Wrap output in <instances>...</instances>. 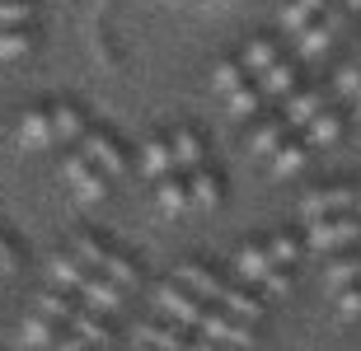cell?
Wrapping results in <instances>:
<instances>
[{"label": "cell", "instance_id": "6da1fadb", "mask_svg": "<svg viewBox=\"0 0 361 351\" xmlns=\"http://www.w3.org/2000/svg\"><path fill=\"white\" fill-rule=\"evenodd\" d=\"M61 178L71 183V192H75L80 202H104V197H108V174L85 155L80 146L61 155Z\"/></svg>", "mask_w": 361, "mask_h": 351}, {"label": "cell", "instance_id": "7a4b0ae2", "mask_svg": "<svg viewBox=\"0 0 361 351\" xmlns=\"http://www.w3.org/2000/svg\"><path fill=\"white\" fill-rule=\"evenodd\" d=\"M305 234H310V239H305L310 253H338V248H348V243L361 239V216H357V211H343V216L310 220Z\"/></svg>", "mask_w": 361, "mask_h": 351}, {"label": "cell", "instance_id": "3957f363", "mask_svg": "<svg viewBox=\"0 0 361 351\" xmlns=\"http://www.w3.org/2000/svg\"><path fill=\"white\" fill-rule=\"evenodd\" d=\"M155 309L169 319V324H183V328H197L202 324V314H207V300L202 295H192L183 281H160L155 286Z\"/></svg>", "mask_w": 361, "mask_h": 351}, {"label": "cell", "instance_id": "277c9868", "mask_svg": "<svg viewBox=\"0 0 361 351\" xmlns=\"http://www.w3.org/2000/svg\"><path fill=\"white\" fill-rule=\"evenodd\" d=\"M197 333H202V338H212L216 347H226V351H249V347H254V324H249V319H235L226 305L202 314Z\"/></svg>", "mask_w": 361, "mask_h": 351}, {"label": "cell", "instance_id": "5b68a950", "mask_svg": "<svg viewBox=\"0 0 361 351\" xmlns=\"http://www.w3.org/2000/svg\"><path fill=\"white\" fill-rule=\"evenodd\" d=\"M75 146H80L108 178H122V174H127V150H122V141H118L113 132H104V127H90V132H85Z\"/></svg>", "mask_w": 361, "mask_h": 351}, {"label": "cell", "instance_id": "8992f818", "mask_svg": "<svg viewBox=\"0 0 361 351\" xmlns=\"http://www.w3.org/2000/svg\"><path fill=\"white\" fill-rule=\"evenodd\" d=\"M343 211H357V188L348 183H334V188H314L300 197V216L310 220H324V216H343Z\"/></svg>", "mask_w": 361, "mask_h": 351}, {"label": "cell", "instance_id": "52a82bcc", "mask_svg": "<svg viewBox=\"0 0 361 351\" xmlns=\"http://www.w3.org/2000/svg\"><path fill=\"white\" fill-rule=\"evenodd\" d=\"M14 141L24 150H47L56 146V132H52V103H38V108H24L19 122H14Z\"/></svg>", "mask_w": 361, "mask_h": 351}, {"label": "cell", "instance_id": "ba28073f", "mask_svg": "<svg viewBox=\"0 0 361 351\" xmlns=\"http://www.w3.org/2000/svg\"><path fill=\"white\" fill-rule=\"evenodd\" d=\"M258 80V89L268 98H291L295 89H300V61L295 56H281V61H272L263 75H254Z\"/></svg>", "mask_w": 361, "mask_h": 351}, {"label": "cell", "instance_id": "9c48e42d", "mask_svg": "<svg viewBox=\"0 0 361 351\" xmlns=\"http://www.w3.org/2000/svg\"><path fill=\"white\" fill-rule=\"evenodd\" d=\"M286 136H291V122L281 117V113H277V117H258L254 132H249V155H258V160H272Z\"/></svg>", "mask_w": 361, "mask_h": 351}, {"label": "cell", "instance_id": "30bf717a", "mask_svg": "<svg viewBox=\"0 0 361 351\" xmlns=\"http://www.w3.org/2000/svg\"><path fill=\"white\" fill-rule=\"evenodd\" d=\"M334 42H338V28L314 19L305 33H295V61H300V66H305V61H324V56L334 52Z\"/></svg>", "mask_w": 361, "mask_h": 351}, {"label": "cell", "instance_id": "8fae6325", "mask_svg": "<svg viewBox=\"0 0 361 351\" xmlns=\"http://www.w3.org/2000/svg\"><path fill=\"white\" fill-rule=\"evenodd\" d=\"M122 291H127V286H118L108 272H90V276H85V286H80L85 305H90V309H99V314H113V309H118V305H122Z\"/></svg>", "mask_w": 361, "mask_h": 351}, {"label": "cell", "instance_id": "7c38bea8", "mask_svg": "<svg viewBox=\"0 0 361 351\" xmlns=\"http://www.w3.org/2000/svg\"><path fill=\"white\" fill-rule=\"evenodd\" d=\"M329 103H334V94H329L324 84H310V89H295V94L286 98V113H281V117L291 122V127H305V122L314 117V113H324Z\"/></svg>", "mask_w": 361, "mask_h": 351}, {"label": "cell", "instance_id": "4fadbf2b", "mask_svg": "<svg viewBox=\"0 0 361 351\" xmlns=\"http://www.w3.org/2000/svg\"><path fill=\"white\" fill-rule=\"evenodd\" d=\"M85 276H90V262H85L80 253H52L47 257V281H52L56 291H80Z\"/></svg>", "mask_w": 361, "mask_h": 351}, {"label": "cell", "instance_id": "5bb4252c", "mask_svg": "<svg viewBox=\"0 0 361 351\" xmlns=\"http://www.w3.org/2000/svg\"><path fill=\"white\" fill-rule=\"evenodd\" d=\"M141 174L150 183H160L164 174H178L174 169V146H169V136H150L146 146H141Z\"/></svg>", "mask_w": 361, "mask_h": 351}, {"label": "cell", "instance_id": "9a60e30c", "mask_svg": "<svg viewBox=\"0 0 361 351\" xmlns=\"http://www.w3.org/2000/svg\"><path fill=\"white\" fill-rule=\"evenodd\" d=\"M169 146H174V169L178 174H192V169H202V160H207L202 136L192 132V127H174V132H169Z\"/></svg>", "mask_w": 361, "mask_h": 351}, {"label": "cell", "instance_id": "2e32d148", "mask_svg": "<svg viewBox=\"0 0 361 351\" xmlns=\"http://www.w3.org/2000/svg\"><path fill=\"white\" fill-rule=\"evenodd\" d=\"M155 206H160L164 216H183V211H192V192H188V178L164 174L160 183H155Z\"/></svg>", "mask_w": 361, "mask_h": 351}, {"label": "cell", "instance_id": "e0dca14e", "mask_svg": "<svg viewBox=\"0 0 361 351\" xmlns=\"http://www.w3.org/2000/svg\"><path fill=\"white\" fill-rule=\"evenodd\" d=\"M324 5H329V0H286V5H281V14H277L281 33H286V38L305 33V28H310V24H314V19L324 14Z\"/></svg>", "mask_w": 361, "mask_h": 351}, {"label": "cell", "instance_id": "ac0fdd59", "mask_svg": "<svg viewBox=\"0 0 361 351\" xmlns=\"http://www.w3.org/2000/svg\"><path fill=\"white\" fill-rule=\"evenodd\" d=\"M174 276L192 291V295H202V300H216V305H221V295H226V281H221L216 272H207L202 262H183Z\"/></svg>", "mask_w": 361, "mask_h": 351}, {"label": "cell", "instance_id": "d6986e66", "mask_svg": "<svg viewBox=\"0 0 361 351\" xmlns=\"http://www.w3.org/2000/svg\"><path fill=\"white\" fill-rule=\"evenodd\" d=\"M272 272V253L268 248H258V243H244L240 253H235V276L244 286H263V276Z\"/></svg>", "mask_w": 361, "mask_h": 351}, {"label": "cell", "instance_id": "ffe728a7", "mask_svg": "<svg viewBox=\"0 0 361 351\" xmlns=\"http://www.w3.org/2000/svg\"><path fill=\"white\" fill-rule=\"evenodd\" d=\"M240 61H244V70H249V75H263V70H268L272 61H281V42L272 38V33H258V38L244 42Z\"/></svg>", "mask_w": 361, "mask_h": 351}, {"label": "cell", "instance_id": "44dd1931", "mask_svg": "<svg viewBox=\"0 0 361 351\" xmlns=\"http://www.w3.org/2000/svg\"><path fill=\"white\" fill-rule=\"evenodd\" d=\"M300 132H305V141H310L314 150H319V146H334L338 136H343V113H338V103H329L324 113H314V117H310Z\"/></svg>", "mask_w": 361, "mask_h": 351}, {"label": "cell", "instance_id": "7402d4cb", "mask_svg": "<svg viewBox=\"0 0 361 351\" xmlns=\"http://www.w3.org/2000/svg\"><path fill=\"white\" fill-rule=\"evenodd\" d=\"M310 150H314V146H310L305 136H295V141H281L277 155H272V178H295L300 169H305Z\"/></svg>", "mask_w": 361, "mask_h": 351}, {"label": "cell", "instance_id": "603a6c76", "mask_svg": "<svg viewBox=\"0 0 361 351\" xmlns=\"http://www.w3.org/2000/svg\"><path fill=\"white\" fill-rule=\"evenodd\" d=\"M141 342H146L150 351H188V333H183V324H141Z\"/></svg>", "mask_w": 361, "mask_h": 351}, {"label": "cell", "instance_id": "cb8c5ba5", "mask_svg": "<svg viewBox=\"0 0 361 351\" xmlns=\"http://www.w3.org/2000/svg\"><path fill=\"white\" fill-rule=\"evenodd\" d=\"M188 192H192V206L197 211H216L221 206V174H212L207 164L188 174Z\"/></svg>", "mask_w": 361, "mask_h": 351}, {"label": "cell", "instance_id": "d4e9b609", "mask_svg": "<svg viewBox=\"0 0 361 351\" xmlns=\"http://www.w3.org/2000/svg\"><path fill=\"white\" fill-rule=\"evenodd\" d=\"M52 132L61 146H75L90 127H85V113L75 108V103H52Z\"/></svg>", "mask_w": 361, "mask_h": 351}, {"label": "cell", "instance_id": "484cf974", "mask_svg": "<svg viewBox=\"0 0 361 351\" xmlns=\"http://www.w3.org/2000/svg\"><path fill=\"white\" fill-rule=\"evenodd\" d=\"M263 103H268V94H263V89H258V80H254V84H240V89L226 98V113L235 122H254L258 113H263Z\"/></svg>", "mask_w": 361, "mask_h": 351}, {"label": "cell", "instance_id": "4316f807", "mask_svg": "<svg viewBox=\"0 0 361 351\" xmlns=\"http://www.w3.org/2000/svg\"><path fill=\"white\" fill-rule=\"evenodd\" d=\"M324 286L329 291H348V286H361V253H348V257H334L329 267H324Z\"/></svg>", "mask_w": 361, "mask_h": 351}, {"label": "cell", "instance_id": "83f0119b", "mask_svg": "<svg viewBox=\"0 0 361 351\" xmlns=\"http://www.w3.org/2000/svg\"><path fill=\"white\" fill-rule=\"evenodd\" d=\"M71 333H80V338L94 342V347H108V342H113V328H108L104 314L90 309V305H85V309H75V319H71Z\"/></svg>", "mask_w": 361, "mask_h": 351}, {"label": "cell", "instance_id": "f1b7e54d", "mask_svg": "<svg viewBox=\"0 0 361 351\" xmlns=\"http://www.w3.org/2000/svg\"><path fill=\"white\" fill-rule=\"evenodd\" d=\"M329 94H334V103H352V98L361 94V66H357V56H352V61H343V66L334 70Z\"/></svg>", "mask_w": 361, "mask_h": 351}, {"label": "cell", "instance_id": "f546056e", "mask_svg": "<svg viewBox=\"0 0 361 351\" xmlns=\"http://www.w3.org/2000/svg\"><path fill=\"white\" fill-rule=\"evenodd\" d=\"M33 24H14V28H0V61H19V56L33 52Z\"/></svg>", "mask_w": 361, "mask_h": 351}, {"label": "cell", "instance_id": "4dcf8cb0", "mask_svg": "<svg viewBox=\"0 0 361 351\" xmlns=\"http://www.w3.org/2000/svg\"><path fill=\"white\" fill-rule=\"evenodd\" d=\"M221 305H226L235 319H249V324H258V319H263V300L249 295V291H240V286H230V281H226V295H221Z\"/></svg>", "mask_w": 361, "mask_h": 351}, {"label": "cell", "instance_id": "1f68e13d", "mask_svg": "<svg viewBox=\"0 0 361 351\" xmlns=\"http://www.w3.org/2000/svg\"><path fill=\"white\" fill-rule=\"evenodd\" d=\"M240 84H249V70H244L240 56H235V61H221V66L212 70V89H216L221 98H230L235 89H240Z\"/></svg>", "mask_w": 361, "mask_h": 351}, {"label": "cell", "instance_id": "d6a6232c", "mask_svg": "<svg viewBox=\"0 0 361 351\" xmlns=\"http://www.w3.org/2000/svg\"><path fill=\"white\" fill-rule=\"evenodd\" d=\"M24 342L28 347H56L61 342V333H56V319H47V314H28L24 319Z\"/></svg>", "mask_w": 361, "mask_h": 351}, {"label": "cell", "instance_id": "836d02e7", "mask_svg": "<svg viewBox=\"0 0 361 351\" xmlns=\"http://www.w3.org/2000/svg\"><path fill=\"white\" fill-rule=\"evenodd\" d=\"M75 253H80L85 262H90V267H94V272H104V262H108V257H113V248H108V243L99 239V234H94V230H80V234H75Z\"/></svg>", "mask_w": 361, "mask_h": 351}, {"label": "cell", "instance_id": "e575fe53", "mask_svg": "<svg viewBox=\"0 0 361 351\" xmlns=\"http://www.w3.org/2000/svg\"><path fill=\"white\" fill-rule=\"evenodd\" d=\"M38 309L47 314V319H56V324H71L80 305H75V300H71L66 291H47V295H38Z\"/></svg>", "mask_w": 361, "mask_h": 351}, {"label": "cell", "instance_id": "d590c367", "mask_svg": "<svg viewBox=\"0 0 361 351\" xmlns=\"http://www.w3.org/2000/svg\"><path fill=\"white\" fill-rule=\"evenodd\" d=\"M268 253H272V262H281V267H291L295 257H300V243H295V234H272L268 239Z\"/></svg>", "mask_w": 361, "mask_h": 351}, {"label": "cell", "instance_id": "8d00e7d4", "mask_svg": "<svg viewBox=\"0 0 361 351\" xmlns=\"http://www.w3.org/2000/svg\"><path fill=\"white\" fill-rule=\"evenodd\" d=\"M104 272H108V276H113L118 286H136V281H141V272H136V267H132V262H127L122 253H113V257H108V262H104Z\"/></svg>", "mask_w": 361, "mask_h": 351}, {"label": "cell", "instance_id": "74e56055", "mask_svg": "<svg viewBox=\"0 0 361 351\" xmlns=\"http://www.w3.org/2000/svg\"><path fill=\"white\" fill-rule=\"evenodd\" d=\"M338 319H343V324H348V319H361V286L338 291Z\"/></svg>", "mask_w": 361, "mask_h": 351}, {"label": "cell", "instance_id": "f35d334b", "mask_svg": "<svg viewBox=\"0 0 361 351\" xmlns=\"http://www.w3.org/2000/svg\"><path fill=\"white\" fill-rule=\"evenodd\" d=\"M263 291H268V295H286V291H291V272L281 267V262H272V272L263 276Z\"/></svg>", "mask_w": 361, "mask_h": 351}, {"label": "cell", "instance_id": "ab89813d", "mask_svg": "<svg viewBox=\"0 0 361 351\" xmlns=\"http://www.w3.org/2000/svg\"><path fill=\"white\" fill-rule=\"evenodd\" d=\"M14 267H19V253H14V243L0 234V276H10Z\"/></svg>", "mask_w": 361, "mask_h": 351}, {"label": "cell", "instance_id": "60d3db41", "mask_svg": "<svg viewBox=\"0 0 361 351\" xmlns=\"http://www.w3.org/2000/svg\"><path fill=\"white\" fill-rule=\"evenodd\" d=\"M56 351H94V342H85L80 333H71V338H61V342H56Z\"/></svg>", "mask_w": 361, "mask_h": 351}, {"label": "cell", "instance_id": "b9f144b4", "mask_svg": "<svg viewBox=\"0 0 361 351\" xmlns=\"http://www.w3.org/2000/svg\"><path fill=\"white\" fill-rule=\"evenodd\" d=\"M188 351H221V347H216L212 338H192V342H188Z\"/></svg>", "mask_w": 361, "mask_h": 351}, {"label": "cell", "instance_id": "7bdbcfd3", "mask_svg": "<svg viewBox=\"0 0 361 351\" xmlns=\"http://www.w3.org/2000/svg\"><path fill=\"white\" fill-rule=\"evenodd\" d=\"M343 5H348V10H352V14H361V0H343Z\"/></svg>", "mask_w": 361, "mask_h": 351}, {"label": "cell", "instance_id": "ee69618b", "mask_svg": "<svg viewBox=\"0 0 361 351\" xmlns=\"http://www.w3.org/2000/svg\"><path fill=\"white\" fill-rule=\"evenodd\" d=\"M352 108H357V113H361V94H357V98H352Z\"/></svg>", "mask_w": 361, "mask_h": 351}, {"label": "cell", "instance_id": "f6af8a7d", "mask_svg": "<svg viewBox=\"0 0 361 351\" xmlns=\"http://www.w3.org/2000/svg\"><path fill=\"white\" fill-rule=\"evenodd\" d=\"M357 216H361V188H357Z\"/></svg>", "mask_w": 361, "mask_h": 351}]
</instances>
